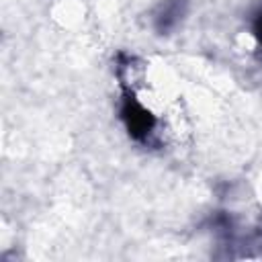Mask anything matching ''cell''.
Wrapping results in <instances>:
<instances>
[{"label": "cell", "instance_id": "6da1fadb", "mask_svg": "<svg viewBox=\"0 0 262 262\" xmlns=\"http://www.w3.org/2000/svg\"><path fill=\"white\" fill-rule=\"evenodd\" d=\"M121 121L129 133V137L141 145H154L158 135V119L156 115L131 92L125 90L121 96Z\"/></svg>", "mask_w": 262, "mask_h": 262}, {"label": "cell", "instance_id": "3957f363", "mask_svg": "<svg viewBox=\"0 0 262 262\" xmlns=\"http://www.w3.org/2000/svg\"><path fill=\"white\" fill-rule=\"evenodd\" d=\"M252 33H254V37H256V41L262 49V6L256 10V14L252 18Z\"/></svg>", "mask_w": 262, "mask_h": 262}, {"label": "cell", "instance_id": "7a4b0ae2", "mask_svg": "<svg viewBox=\"0 0 262 262\" xmlns=\"http://www.w3.org/2000/svg\"><path fill=\"white\" fill-rule=\"evenodd\" d=\"M186 14H188V0H162L156 6L154 16H151L156 33L170 35L182 25Z\"/></svg>", "mask_w": 262, "mask_h": 262}]
</instances>
